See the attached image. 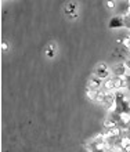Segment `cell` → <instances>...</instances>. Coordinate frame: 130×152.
I'll return each mask as SVG.
<instances>
[{
    "instance_id": "4fadbf2b",
    "label": "cell",
    "mask_w": 130,
    "mask_h": 152,
    "mask_svg": "<svg viewBox=\"0 0 130 152\" xmlns=\"http://www.w3.org/2000/svg\"><path fill=\"white\" fill-rule=\"evenodd\" d=\"M69 18H71V20H75V18H76V14H71V15H69Z\"/></svg>"
},
{
    "instance_id": "52a82bcc",
    "label": "cell",
    "mask_w": 130,
    "mask_h": 152,
    "mask_svg": "<svg viewBox=\"0 0 130 152\" xmlns=\"http://www.w3.org/2000/svg\"><path fill=\"white\" fill-rule=\"evenodd\" d=\"M105 96L107 93L104 91V90H100L98 91V96H97V100H96V102H98V104H104V100H105Z\"/></svg>"
},
{
    "instance_id": "30bf717a",
    "label": "cell",
    "mask_w": 130,
    "mask_h": 152,
    "mask_svg": "<svg viewBox=\"0 0 130 152\" xmlns=\"http://www.w3.org/2000/svg\"><path fill=\"white\" fill-rule=\"evenodd\" d=\"M107 4H108V7H110V8H114L115 7V1H108Z\"/></svg>"
},
{
    "instance_id": "7c38bea8",
    "label": "cell",
    "mask_w": 130,
    "mask_h": 152,
    "mask_svg": "<svg viewBox=\"0 0 130 152\" xmlns=\"http://www.w3.org/2000/svg\"><path fill=\"white\" fill-rule=\"evenodd\" d=\"M110 149H96V151H93V152H108Z\"/></svg>"
},
{
    "instance_id": "8992f818",
    "label": "cell",
    "mask_w": 130,
    "mask_h": 152,
    "mask_svg": "<svg viewBox=\"0 0 130 152\" xmlns=\"http://www.w3.org/2000/svg\"><path fill=\"white\" fill-rule=\"evenodd\" d=\"M97 96H98V91H94V90H86V97L89 98L90 101H94L96 102V100H97Z\"/></svg>"
},
{
    "instance_id": "277c9868",
    "label": "cell",
    "mask_w": 130,
    "mask_h": 152,
    "mask_svg": "<svg viewBox=\"0 0 130 152\" xmlns=\"http://www.w3.org/2000/svg\"><path fill=\"white\" fill-rule=\"evenodd\" d=\"M102 90L105 93H115V84H114V77L112 76L102 82Z\"/></svg>"
},
{
    "instance_id": "5b68a950",
    "label": "cell",
    "mask_w": 130,
    "mask_h": 152,
    "mask_svg": "<svg viewBox=\"0 0 130 152\" xmlns=\"http://www.w3.org/2000/svg\"><path fill=\"white\" fill-rule=\"evenodd\" d=\"M125 26V17H115L112 18L110 22V28H114V29H118V28H123Z\"/></svg>"
},
{
    "instance_id": "ba28073f",
    "label": "cell",
    "mask_w": 130,
    "mask_h": 152,
    "mask_svg": "<svg viewBox=\"0 0 130 152\" xmlns=\"http://www.w3.org/2000/svg\"><path fill=\"white\" fill-rule=\"evenodd\" d=\"M73 10H75V4H73V3H68V4H66V7H65V12H66V14H69V15H71V12H72Z\"/></svg>"
},
{
    "instance_id": "7a4b0ae2",
    "label": "cell",
    "mask_w": 130,
    "mask_h": 152,
    "mask_svg": "<svg viewBox=\"0 0 130 152\" xmlns=\"http://www.w3.org/2000/svg\"><path fill=\"white\" fill-rule=\"evenodd\" d=\"M96 77H98L102 82L105 79H108V77H111V72L105 64H100L97 66V69H96Z\"/></svg>"
},
{
    "instance_id": "6da1fadb",
    "label": "cell",
    "mask_w": 130,
    "mask_h": 152,
    "mask_svg": "<svg viewBox=\"0 0 130 152\" xmlns=\"http://www.w3.org/2000/svg\"><path fill=\"white\" fill-rule=\"evenodd\" d=\"M112 76L115 77H126L127 76V66L125 62H121V64H116L112 68Z\"/></svg>"
},
{
    "instance_id": "9c48e42d",
    "label": "cell",
    "mask_w": 130,
    "mask_h": 152,
    "mask_svg": "<svg viewBox=\"0 0 130 152\" xmlns=\"http://www.w3.org/2000/svg\"><path fill=\"white\" fill-rule=\"evenodd\" d=\"M7 48H8V46H7V43H1V50H3V51H7Z\"/></svg>"
},
{
    "instance_id": "3957f363",
    "label": "cell",
    "mask_w": 130,
    "mask_h": 152,
    "mask_svg": "<svg viewBox=\"0 0 130 152\" xmlns=\"http://www.w3.org/2000/svg\"><path fill=\"white\" fill-rule=\"evenodd\" d=\"M87 88L89 90H94V91H100L102 90V80H100L98 77H90L87 80Z\"/></svg>"
},
{
    "instance_id": "8fae6325",
    "label": "cell",
    "mask_w": 130,
    "mask_h": 152,
    "mask_svg": "<svg viewBox=\"0 0 130 152\" xmlns=\"http://www.w3.org/2000/svg\"><path fill=\"white\" fill-rule=\"evenodd\" d=\"M125 64H126L127 69H129V71H130V60H126V61H125Z\"/></svg>"
}]
</instances>
